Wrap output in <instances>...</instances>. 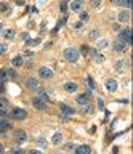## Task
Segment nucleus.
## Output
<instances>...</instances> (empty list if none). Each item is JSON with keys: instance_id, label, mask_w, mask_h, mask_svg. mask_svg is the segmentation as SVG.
I'll return each instance as SVG.
<instances>
[{"instance_id": "f257e3e1", "label": "nucleus", "mask_w": 133, "mask_h": 154, "mask_svg": "<svg viewBox=\"0 0 133 154\" xmlns=\"http://www.w3.org/2000/svg\"><path fill=\"white\" fill-rule=\"evenodd\" d=\"M63 55H64L66 61H69V63H76V61L79 60V56H80V52H79L77 48L69 47V48H66L64 52H63Z\"/></svg>"}, {"instance_id": "f03ea898", "label": "nucleus", "mask_w": 133, "mask_h": 154, "mask_svg": "<svg viewBox=\"0 0 133 154\" xmlns=\"http://www.w3.org/2000/svg\"><path fill=\"white\" fill-rule=\"evenodd\" d=\"M112 48H114V52L124 53L125 50H127V44H125L124 40H120V39L117 37V39H116V42H114V45H112Z\"/></svg>"}, {"instance_id": "7ed1b4c3", "label": "nucleus", "mask_w": 133, "mask_h": 154, "mask_svg": "<svg viewBox=\"0 0 133 154\" xmlns=\"http://www.w3.org/2000/svg\"><path fill=\"white\" fill-rule=\"evenodd\" d=\"M119 39H120V40H124L127 45L132 44V32H130V29H124V31H120V34H119Z\"/></svg>"}, {"instance_id": "20e7f679", "label": "nucleus", "mask_w": 133, "mask_h": 154, "mask_svg": "<svg viewBox=\"0 0 133 154\" xmlns=\"http://www.w3.org/2000/svg\"><path fill=\"white\" fill-rule=\"evenodd\" d=\"M11 114H13V117L16 119V121H23V119L27 117V112H26L24 109H21V108H15Z\"/></svg>"}, {"instance_id": "39448f33", "label": "nucleus", "mask_w": 133, "mask_h": 154, "mask_svg": "<svg viewBox=\"0 0 133 154\" xmlns=\"http://www.w3.org/2000/svg\"><path fill=\"white\" fill-rule=\"evenodd\" d=\"M15 140H16V143L23 145V143L27 141V135H26V132H23V130H16V132H15Z\"/></svg>"}, {"instance_id": "423d86ee", "label": "nucleus", "mask_w": 133, "mask_h": 154, "mask_svg": "<svg viewBox=\"0 0 133 154\" xmlns=\"http://www.w3.org/2000/svg\"><path fill=\"white\" fill-rule=\"evenodd\" d=\"M26 87H27L29 90H39L40 88V84H39L35 79H32V77H27V79H26Z\"/></svg>"}, {"instance_id": "0eeeda50", "label": "nucleus", "mask_w": 133, "mask_h": 154, "mask_svg": "<svg viewBox=\"0 0 133 154\" xmlns=\"http://www.w3.org/2000/svg\"><path fill=\"white\" fill-rule=\"evenodd\" d=\"M32 106L35 108V109H40L42 111V109L47 108V103H45L40 96H37V98H32Z\"/></svg>"}, {"instance_id": "6e6552de", "label": "nucleus", "mask_w": 133, "mask_h": 154, "mask_svg": "<svg viewBox=\"0 0 133 154\" xmlns=\"http://www.w3.org/2000/svg\"><path fill=\"white\" fill-rule=\"evenodd\" d=\"M39 76L42 77V79H51L53 77V71L48 68H45V66H42L40 69H39Z\"/></svg>"}, {"instance_id": "1a4fd4ad", "label": "nucleus", "mask_w": 133, "mask_h": 154, "mask_svg": "<svg viewBox=\"0 0 133 154\" xmlns=\"http://www.w3.org/2000/svg\"><path fill=\"white\" fill-rule=\"evenodd\" d=\"M11 129V124L8 121H5V119L0 117V133H5V132H8Z\"/></svg>"}, {"instance_id": "9d476101", "label": "nucleus", "mask_w": 133, "mask_h": 154, "mask_svg": "<svg viewBox=\"0 0 133 154\" xmlns=\"http://www.w3.org/2000/svg\"><path fill=\"white\" fill-rule=\"evenodd\" d=\"M59 109H61V112H63V116H72L74 114L72 108H69L68 104H64V103H61L59 104Z\"/></svg>"}, {"instance_id": "9b49d317", "label": "nucleus", "mask_w": 133, "mask_h": 154, "mask_svg": "<svg viewBox=\"0 0 133 154\" xmlns=\"http://www.w3.org/2000/svg\"><path fill=\"white\" fill-rule=\"evenodd\" d=\"M106 90H108V92H111V93H112V92H116V90H117V82L114 80V79H109V80H106Z\"/></svg>"}, {"instance_id": "f8f14e48", "label": "nucleus", "mask_w": 133, "mask_h": 154, "mask_svg": "<svg viewBox=\"0 0 133 154\" xmlns=\"http://www.w3.org/2000/svg\"><path fill=\"white\" fill-rule=\"evenodd\" d=\"M74 149H76L77 154H90V153H92V148H90V146H87V145L77 146V148H74Z\"/></svg>"}, {"instance_id": "ddd939ff", "label": "nucleus", "mask_w": 133, "mask_h": 154, "mask_svg": "<svg viewBox=\"0 0 133 154\" xmlns=\"http://www.w3.org/2000/svg\"><path fill=\"white\" fill-rule=\"evenodd\" d=\"M82 7H84V2H82V0H74L72 3H71V10H72V11H80Z\"/></svg>"}, {"instance_id": "4468645a", "label": "nucleus", "mask_w": 133, "mask_h": 154, "mask_svg": "<svg viewBox=\"0 0 133 154\" xmlns=\"http://www.w3.org/2000/svg\"><path fill=\"white\" fill-rule=\"evenodd\" d=\"M77 88H79V87H77V84H74V82H68V84L64 85V90L69 92V93H74Z\"/></svg>"}, {"instance_id": "2eb2a0df", "label": "nucleus", "mask_w": 133, "mask_h": 154, "mask_svg": "<svg viewBox=\"0 0 133 154\" xmlns=\"http://www.w3.org/2000/svg\"><path fill=\"white\" fill-rule=\"evenodd\" d=\"M119 21H120V23H128L130 21V11L119 13Z\"/></svg>"}, {"instance_id": "dca6fc26", "label": "nucleus", "mask_w": 133, "mask_h": 154, "mask_svg": "<svg viewBox=\"0 0 133 154\" xmlns=\"http://www.w3.org/2000/svg\"><path fill=\"white\" fill-rule=\"evenodd\" d=\"M93 111H95V108H93L92 103H87V104H84V108H82V112L84 114H93Z\"/></svg>"}, {"instance_id": "f3484780", "label": "nucleus", "mask_w": 133, "mask_h": 154, "mask_svg": "<svg viewBox=\"0 0 133 154\" xmlns=\"http://www.w3.org/2000/svg\"><path fill=\"white\" fill-rule=\"evenodd\" d=\"M76 101L79 103L80 106L87 104V103H88V95H79V96L76 98Z\"/></svg>"}, {"instance_id": "a211bd4d", "label": "nucleus", "mask_w": 133, "mask_h": 154, "mask_svg": "<svg viewBox=\"0 0 133 154\" xmlns=\"http://www.w3.org/2000/svg\"><path fill=\"white\" fill-rule=\"evenodd\" d=\"M11 64H13V68H21L24 63H23V58H21V56H15L11 60Z\"/></svg>"}, {"instance_id": "6ab92c4d", "label": "nucleus", "mask_w": 133, "mask_h": 154, "mask_svg": "<svg viewBox=\"0 0 133 154\" xmlns=\"http://www.w3.org/2000/svg\"><path fill=\"white\" fill-rule=\"evenodd\" d=\"M61 141H63V135H61V133H55V135H53L51 143H53L55 146H56V145H61Z\"/></svg>"}, {"instance_id": "aec40b11", "label": "nucleus", "mask_w": 133, "mask_h": 154, "mask_svg": "<svg viewBox=\"0 0 133 154\" xmlns=\"http://www.w3.org/2000/svg\"><path fill=\"white\" fill-rule=\"evenodd\" d=\"M117 5H122V7H127V8H130L132 7V0H116Z\"/></svg>"}, {"instance_id": "412c9836", "label": "nucleus", "mask_w": 133, "mask_h": 154, "mask_svg": "<svg viewBox=\"0 0 133 154\" xmlns=\"http://www.w3.org/2000/svg\"><path fill=\"white\" fill-rule=\"evenodd\" d=\"M3 37L5 39H8V40H11L13 37H15V31H13V29H7V31L3 32Z\"/></svg>"}, {"instance_id": "4be33fe9", "label": "nucleus", "mask_w": 133, "mask_h": 154, "mask_svg": "<svg viewBox=\"0 0 133 154\" xmlns=\"http://www.w3.org/2000/svg\"><path fill=\"white\" fill-rule=\"evenodd\" d=\"M37 92L40 93V98H42V100H43L45 103H48V101H50V98H48V95H47V92H45V90L39 88V90H37Z\"/></svg>"}, {"instance_id": "5701e85b", "label": "nucleus", "mask_w": 133, "mask_h": 154, "mask_svg": "<svg viewBox=\"0 0 133 154\" xmlns=\"http://www.w3.org/2000/svg\"><path fill=\"white\" fill-rule=\"evenodd\" d=\"M87 84H88V88H90V92H93V90H95V82H93V79L92 77H87Z\"/></svg>"}, {"instance_id": "b1692460", "label": "nucleus", "mask_w": 133, "mask_h": 154, "mask_svg": "<svg viewBox=\"0 0 133 154\" xmlns=\"http://www.w3.org/2000/svg\"><path fill=\"white\" fill-rule=\"evenodd\" d=\"M124 64H125L124 61H117V63H116V69H117V71H124Z\"/></svg>"}, {"instance_id": "393cba45", "label": "nucleus", "mask_w": 133, "mask_h": 154, "mask_svg": "<svg viewBox=\"0 0 133 154\" xmlns=\"http://www.w3.org/2000/svg\"><path fill=\"white\" fill-rule=\"evenodd\" d=\"M98 37H100V31H92V32H90V39L95 40V39H98Z\"/></svg>"}, {"instance_id": "a878e982", "label": "nucleus", "mask_w": 133, "mask_h": 154, "mask_svg": "<svg viewBox=\"0 0 133 154\" xmlns=\"http://www.w3.org/2000/svg\"><path fill=\"white\" fill-rule=\"evenodd\" d=\"M7 71H5V69H2V71H0V80H5V79H7Z\"/></svg>"}, {"instance_id": "bb28decb", "label": "nucleus", "mask_w": 133, "mask_h": 154, "mask_svg": "<svg viewBox=\"0 0 133 154\" xmlns=\"http://www.w3.org/2000/svg\"><path fill=\"white\" fill-rule=\"evenodd\" d=\"M98 109H104V101H103V100H101V98H98Z\"/></svg>"}, {"instance_id": "cd10ccee", "label": "nucleus", "mask_w": 133, "mask_h": 154, "mask_svg": "<svg viewBox=\"0 0 133 154\" xmlns=\"http://www.w3.org/2000/svg\"><path fill=\"white\" fill-rule=\"evenodd\" d=\"M59 10L63 13H66V10H68V5H66V2H61V5H59Z\"/></svg>"}, {"instance_id": "c85d7f7f", "label": "nucleus", "mask_w": 133, "mask_h": 154, "mask_svg": "<svg viewBox=\"0 0 133 154\" xmlns=\"http://www.w3.org/2000/svg\"><path fill=\"white\" fill-rule=\"evenodd\" d=\"M37 143H39V145H40L42 148H47V140H45V138H40V140H39Z\"/></svg>"}, {"instance_id": "c756f323", "label": "nucleus", "mask_w": 133, "mask_h": 154, "mask_svg": "<svg viewBox=\"0 0 133 154\" xmlns=\"http://www.w3.org/2000/svg\"><path fill=\"white\" fill-rule=\"evenodd\" d=\"M0 11H10L8 5H7V3H2V5H0Z\"/></svg>"}, {"instance_id": "7c9ffc66", "label": "nucleus", "mask_w": 133, "mask_h": 154, "mask_svg": "<svg viewBox=\"0 0 133 154\" xmlns=\"http://www.w3.org/2000/svg\"><path fill=\"white\" fill-rule=\"evenodd\" d=\"M7 116H8V114H7V111H5V108H2V109H0V117L5 119Z\"/></svg>"}, {"instance_id": "2f4dec72", "label": "nucleus", "mask_w": 133, "mask_h": 154, "mask_svg": "<svg viewBox=\"0 0 133 154\" xmlns=\"http://www.w3.org/2000/svg\"><path fill=\"white\" fill-rule=\"evenodd\" d=\"M39 42H40V40H39V39H35V40H27L26 44H27V45H37Z\"/></svg>"}, {"instance_id": "473e14b6", "label": "nucleus", "mask_w": 133, "mask_h": 154, "mask_svg": "<svg viewBox=\"0 0 133 154\" xmlns=\"http://www.w3.org/2000/svg\"><path fill=\"white\" fill-rule=\"evenodd\" d=\"M100 0H92V7H95V8H96V7H100Z\"/></svg>"}, {"instance_id": "72a5a7b5", "label": "nucleus", "mask_w": 133, "mask_h": 154, "mask_svg": "<svg viewBox=\"0 0 133 154\" xmlns=\"http://www.w3.org/2000/svg\"><path fill=\"white\" fill-rule=\"evenodd\" d=\"M3 53H7V47L0 44V55H3Z\"/></svg>"}, {"instance_id": "f704fd0d", "label": "nucleus", "mask_w": 133, "mask_h": 154, "mask_svg": "<svg viewBox=\"0 0 133 154\" xmlns=\"http://www.w3.org/2000/svg\"><path fill=\"white\" fill-rule=\"evenodd\" d=\"M80 19L82 21H87V19H88V15H87V13H82V15H80Z\"/></svg>"}, {"instance_id": "c9c22d12", "label": "nucleus", "mask_w": 133, "mask_h": 154, "mask_svg": "<svg viewBox=\"0 0 133 154\" xmlns=\"http://www.w3.org/2000/svg\"><path fill=\"white\" fill-rule=\"evenodd\" d=\"M82 26H84V24H82V21H79V23H76V24H74V27H76V29H80Z\"/></svg>"}, {"instance_id": "e433bc0d", "label": "nucleus", "mask_w": 133, "mask_h": 154, "mask_svg": "<svg viewBox=\"0 0 133 154\" xmlns=\"http://www.w3.org/2000/svg\"><path fill=\"white\" fill-rule=\"evenodd\" d=\"M106 45H108L106 40H100V48H103V47H106Z\"/></svg>"}, {"instance_id": "4c0bfd02", "label": "nucleus", "mask_w": 133, "mask_h": 154, "mask_svg": "<svg viewBox=\"0 0 133 154\" xmlns=\"http://www.w3.org/2000/svg\"><path fill=\"white\" fill-rule=\"evenodd\" d=\"M7 106V100H0V108H5Z\"/></svg>"}, {"instance_id": "58836bf2", "label": "nucleus", "mask_w": 133, "mask_h": 154, "mask_svg": "<svg viewBox=\"0 0 133 154\" xmlns=\"http://www.w3.org/2000/svg\"><path fill=\"white\" fill-rule=\"evenodd\" d=\"M64 148H66V149H74V145H71V143H69V145L64 146Z\"/></svg>"}, {"instance_id": "ea45409f", "label": "nucleus", "mask_w": 133, "mask_h": 154, "mask_svg": "<svg viewBox=\"0 0 133 154\" xmlns=\"http://www.w3.org/2000/svg\"><path fill=\"white\" fill-rule=\"evenodd\" d=\"M7 72H8L11 77H16V72H15V71H7Z\"/></svg>"}, {"instance_id": "a19ab883", "label": "nucleus", "mask_w": 133, "mask_h": 154, "mask_svg": "<svg viewBox=\"0 0 133 154\" xmlns=\"http://www.w3.org/2000/svg\"><path fill=\"white\" fill-rule=\"evenodd\" d=\"M112 29H114V31H119V29H120V26H119V24H112Z\"/></svg>"}, {"instance_id": "79ce46f5", "label": "nucleus", "mask_w": 133, "mask_h": 154, "mask_svg": "<svg viewBox=\"0 0 133 154\" xmlns=\"http://www.w3.org/2000/svg\"><path fill=\"white\" fill-rule=\"evenodd\" d=\"M3 92H5V85L3 84H0V93H3Z\"/></svg>"}, {"instance_id": "37998d69", "label": "nucleus", "mask_w": 133, "mask_h": 154, "mask_svg": "<svg viewBox=\"0 0 133 154\" xmlns=\"http://www.w3.org/2000/svg\"><path fill=\"white\" fill-rule=\"evenodd\" d=\"M16 3L18 5H24V0H16Z\"/></svg>"}, {"instance_id": "c03bdc74", "label": "nucleus", "mask_w": 133, "mask_h": 154, "mask_svg": "<svg viewBox=\"0 0 133 154\" xmlns=\"http://www.w3.org/2000/svg\"><path fill=\"white\" fill-rule=\"evenodd\" d=\"M5 151V148H3V145H0V153H3Z\"/></svg>"}, {"instance_id": "a18cd8bd", "label": "nucleus", "mask_w": 133, "mask_h": 154, "mask_svg": "<svg viewBox=\"0 0 133 154\" xmlns=\"http://www.w3.org/2000/svg\"><path fill=\"white\" fill-rule=\"evenodd\" d=\"M0 32H2V24H0Z\"/></svg>"}, {"instance_id": "49530a36", "label": "nucleus", "mask_w": 133, "mask_h": 154, "mask_svg": "<svg viewBox=\"0 0 133 154\" xmlns=\"http://www.w3.org/2000/svg\"><path fill=\"white\" fill-rule=\"evenodd\" d=\"M63 2H66V0H63Z\"/></svg>"}]
</instances>
